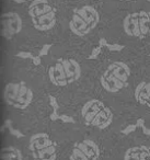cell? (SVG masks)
<instances>
[{
    "label": "cell",
    "instance_id": "12",
    "mask_svg": "<svg viewBox=\"0 0 150 160\" xmlns=\"http://www.w3.org/2000/svg\"><path fill=\"white\" fill-rule=\"evenodd\" d=\"M32 99H33V92H32V90L30 88H28L24 82H21L20 92H19L18 100H17L14 108H17V109H25L32 102Z\"/></svg>",
    "mask_w": 150,
    "mask_h": 160
},
{
    "label": "cell",
    "instance_id": "29",
    "mask_svg": "<svg viewBox=\"0 0 150 160\" xmlns=\"http://www.w3.org/2000/svg\"><path fill=\"white\" fill-rule=\"evenodd\" d=\"M49 103H51L52 108H53L54 110H56V111H57V110H58V108H59V104H58V102H57V99H56L55 97H52V96H49Z\"/></svg>",
    "mask_w": 150,
    "mask_h": 160
},
{
    "label": "cell",
    "instance_id": "23",
    "mask_svg": "<svg viewBox=\"0 0 150 160\" xmlns=\"http://www.w3.org/2000/svg\"><path fill=\"white\" fill-rule=\"evenodd\" d=\"M108 47L111 52H121L124 49L123 45H119V44H108Z\"/></svg>",
    "mask_w": 150,
    "mask_h": 160
},
{
    "label": "cell",
    "instance_id": "9",
    "mask_svg": "<svg viewBox=\"0 0 150 160\" xmlns=\"http://www.w3.org/2000/svg\"><path fill=\"white\" fill-rule=\"evenodd\" d=\"M108 70L111 71L115 77L121 79L123 82H127L128 78L130 76V69L125 62H114L111 65H108Z\"/></svg>",
    "mask_w": 150,
    "mask_h": 160
},
{
    "label": "cell",
    "instance_id": "13",
    "mask_svg": "<svg viewBox=\"0 0 150 160\" xmlns=\"http://www.w3.org/2000/svg\"><path fill=\"white\" fill-rule=\"evenodd\" d=\"M21 88V82L17 83H8L5 88V92H3V97H5V100L8 104L14 107L17 103L19 97V92H20Z\"/></svg>",
    "mask_w": 150,
    "mask_h": 160
},
{
    "label": "cell",
    "instance_id": "20",
    "mask_svg": "<svg viewBox=\"0 0 150 160\" xmlns=\"http://www.w3.org/2000/svg\"><path fill=\"white\" fill-rule=\"evenodd\" d=\"M101 85H102V87L104 88L105 91L111 92V93H114V92L119 91V90H117L116 88L114 87V85H113L111 81H108V79H105L103 76H101Z\"/></svg>",
    "mask_w": 150,
    "mask_h": 160
},
{
    "label": "cell",
    "instance_id": "24",
    "mask_svg": "<svg viewBox=\"0 0 150 160\" xmlns=\"http://www.w3.org/2000/svg\"><path fill=\"white\" fill-rule=\"evenodd\" d=\"M101 49H102V47L100 46V45L98 47H95V48H93L91 55L89 56V59H95V58H98V56H99L100 53H101Z\"/></svg>",
    "mask_w": 150,
    "mask_h": 160
},
{
    "label": "cell",
    "instance_id": "15",
    "mask_svg": "<svg viewBox=\"0 0 150 160\" xmlns=\"http://www.w3.org/2000/svg\"><path fill=\"white\" fill-rule=\"evenodd\" d=\"M2 160H22V156L14 147H6L2 149Z\"/></svg>",
    "mask_w": 150,
    "mask_h": 160
},
{
    "label": "cell",
    "instance_id": "8",
    "mask_svg": "<svg viewBox=\"0 0 150 160\" xmlns=\"http://www.w3.org/2000/svg\"><path fill=\"white\" fill-rule=\"evenodd\" d=\"M113 121V113L108 108L104 107L101 111L99 112L95 118L93 120V122L91 123V126L98 127L100 129H104L106 127H108L111 125Z\"/></svg>",
    "mask_w": 150,
    "mask_h": 160
},
{
    "label": "cell",
    "instance_id": "19",
    "mask_svg": "<svg viewBox=\"0 0 150 160\" xmlns=\"http://www.w3.org/2000/svg\"><path fill=\"white\" fill-rule=\"evenodd\" d=\"M69 160H90V159L87 157V155L82 150H80L77 147H73L72 153H71Z\"/></svg>",
    "mask_w": 150,
    "mask_h": 160
},
{
    "label": "cell",
    "instance_id": "5",
    "mask_svg": "<svg viewBox=\"0 0 150 160\" xmlns=\"http://www.w3.org/2000/svg\"><path fill=\"white\" fill-rule=\"evenodd\" d=\"M104 107H105L104 103L100 100H97V99L88 101V102L83 105L82 111H81V114H82V116H83L86 124L91 125V123L93 122L95 116L99 114V112L101 111Z\"/></svg>",
    "mask_w": 150,
    "mask_h": 160
},
{
    "label": "cell",
    "instance_id": "11",
    "mask_svg": "<svg viewBox=\"0 0 150 160\" xmlns=\"http://www.w3.org/2000/svg\"><path fill=\"white\" fill-rule=\"evenodd\" d=\"M52 145H54V142L48 138V135L44 133L35 134L30 139V149L32 151L42 150V149L52 146Z\"/></svg>",
    "mask_w": 150,
    "mask_h": 160
},
{
    "label": "cell",
    "instance_id": "16",
    "mask_svg": "<svg viewBox=\"0 0 150 160\" xmlns=\"http://www.w3.org/2000/svg\"><path fill=\"white\" fill-rule=\"evenodd\" d=\"M102 76H103V77L105 78V79H108V81H111V82H112L113 85H114V87L116 88L117 90L123 89V88L126 86V82H123V81H122L121 79H118L117 77H115V76L113 75V73L111 72V71H108V69H106V70L104 71L103 75H102Z\"/></svg>",
    "mask_w": 150,
    "mask_h": 160
},
{
    "label": "cell",
    "instance_id": "18",
    "mask_svg": "<svg viewBox=\"0 0 150 160\" xmlns=\"http://www.w3.org/2000/svg\"><path fill=\"white\" fill-rule=\"evenodd\" d=\"M32 152H33L34 160H56L57 158V155H49L43 150H36Z\"/></svg>",
    "mask_w": 150,
    "mask_h": 160
},
{
    "label": "cell",
    "instance_id": "33",
    "mask_svg": "<svg viewBox=\"0 0 150 160\" xmlns=\"http://www.w3.org/2000/svg\"><path fill=\"white\" fill-rule=\"evenodd\" d=\"M136 125L142 128V127L145 126V121H143L142 118H138V120H137V122H136Z\"/></svg>",
    "mask_w": 150,
    "mask_h": 160
},
{
    "label": "cell",
    "instance_id": "26",
    "mask_svg": "<svg viewBox=\"0 0 150 160\" xmlns=\"http://www.w3.org/2000/svg\"><path fill=\"white\" fill-rule=\"evenodd\" d=\"M51 47H52L51 44H45L44 46L42 47V49L40 51V55H38V56H41V57H42V56H46L47 54H48Z\"/></svg>",
    "mask_w": 150,
    "mask_h": 160
},
{
    "label": "cell",
    "instance_id": "32",
    "mask_svg": "<svg viewBox=\"0 0 150 160\" xmlns=\"http://www.w3.org/2000/svg\"><path fill=\"white\" fill-rule=\"evenodd\" d=\"M108 41L105 40V38H100V41H99V45L101 47H106L108 46Z\"/></svg>",
    "mask_w": 150,
    "mask_h": 160
},
{
    "label": "cell",
    "instance_id": "30",
    "mask_svg": "<svg viewBox=\"0 0 150 160\" xmlns=\"http://www.w3.org/2000/svg\"><path fill=\"white\" fill-rule=\"evenodd\" d=\"M59 114L57 113V111L56 110H54L53 112H52V114H51V120L52 121H57V120H59Z\"/></svg>",
    "mask_w": 150,
    "mask_h": 160
},
{
    "label": "cell",
    "instance_id": "7",
    "mask_svg": "<svg viewBox=\"0 0 150 160\" xmlns=\"http://www.w3.org/2000/svg\"><path fill=\"white\" fill-rule=\"evenodd\" d=\"M58 62H62L64 66L67 78H68V83H71L79 79L81 75V68L75 59H58Z\"/></svg>",
    "mask_w": 150,
    "mask_h": 160
},
{
    "label": "cell",
    "instance_id": "1",
    "mask_svg": "<svg viewBox=\"0 0 150 160\" xmlns=\"http://www.w3.org/2000/svg\"><path fill=\"white\" fill-rule=\"evenodd\" d=\"M100 21V14L92 6H82L75 10L71 20L69 21V29L75 35L84 36L89 34Z\"/></svg>",
    "mask_w": 150,
    "mask_h": 160
},
{
    "label": "cell",
    "instance_id": "31",
    "mask_svg": "<svg viewBox=\"0 0 150 160\" xmlns=\"http://www.w3.org/2000/svg\"><path fill=\"white\" fill-rule=\"evenodd\" d=\"M32 62H33V64L35 65V66L41 65V56H34V57L32 58Z\"/></svg>",
    "mask_w": 150,
    "mask_h": 160
},
{
    "label": "cell",
    "instance_id": "28",
    "mask_svg": "<svg viewBox=\"0 0 150 160\" xmlns=\"http://www.w3.org/2000/svg\"><path fill=\"white\" fill-rule=\"evenodd\" d=\"M59 120H62L64 123H75V118H71V116L65 115V114H60Z\"/></svg>",
    "mask_w": 150,
    "mask_h": 160
},
{
    "label": "cell",
    "instance_id": "6",
    "mask_svg": "<svg viewBox=\"0 0 150 160\" xmlns=\"http://www.w3.org/2000/svg\"><path fill=\"white\" fill-rule=\"evenodd\" d=\"M48 76L53 85L58 86V87H65L68 85V78H67L66 71L60 62H57L56 65L49 67Z\"/></svg>",
    "mask_w": 150,
    "mask_h": 160
},
{
    "label": "cell",
    "instance_id": "2",
    "mask_svg": "<svg viewBox=\"0 0 150 160\" xmlns=\"http://www.w3.org/2000/svg\"><path fill=\"white\" fill-rule=\"evenodd\" d=\"M29 16L38 31H49L56 24V11L48 0H33L29 6Z\"/></svg>",
    "mask_w": 150,
    "mask_h": 160
},
{
    "label": "cell",
    "instance_id": "17",
    "mask_svg": "<svg viewBox=\"0 0 150 160\" xmlns=\"http://www.w3.org/2000/svg\"><path fill=\"white\" fill-rule=\"evenodd\" d=\"M124 160H140V147H132L128 149Z\"/></svg>",
    "mask_w": 150,
    "mask_h": 160
},
{
    "label": "cell",
    "instance_id": "37",
    "mask_svg": "<svg viewBox=\"0 0 150 160\" xmlns=\"http://www.w3.org/2000/svg\"><path fill=\"white\" fill-rule=\"evenodd\" d=\"M147 1H149V2H150V0H147Z\"/></svg>",
    "mask_w": 150,
    "mask_h": 160
},
{
    "label": "cell",
    "instance_id": "14",
    "mask_svg": "<svg viewBox=\"0 0 150 160\" xmlns=\"http://www.w3.org/2000/svg\"><path fill=\"white\" fill-rule=\"evenodd\" d=\"M135 98L140 104L147 105L150 100V82H140L135 90Z\"/></svg>",
    "mask_w": 150,
    "mask_h": 160
},
{
    "label": "cell",
    "instance_id": "10",
    "mask_svg": "<svg viewBox=\"0 0 150 160\" xmlns=\"http://www.w3.org/2000/svg\"><path fill=\"white\" fill-rule=\"evenodd\" d=\"M75 147H77L80 150L83 151L90 160H97L100 156V148L93 140H83V142H79V144H76Z\"/></svg>",
    "mask_w": 150,
    "mask_h": 160
},
{
    "label": "cell",
    "instance_id": "27",
    "mask_svg": "<svg viewBox=\"0 0 150 160\" xmlns=\"http://www.w3.org/2000/svg\"><path fill=\"white\" fill-rule=\"evenodd\" d=\"M9 129H10V133H11V135H13L14 137H17V138H22V137H24V135H23V134L21 133L20 131H18V129H14L12 126H10Z\"/></svg>",
    "mask_w": 150,
    "mask_h": 160
},
{
    "label": "cell",
    "instance_id": "35",
    "mask_svg": "<svg viewBox=\"0 0 150 160\" xmlns=\"http://www.w3.org/2000/svg\"><path fill=\"white\" fill-rule=\"evenodd\" d=\"M13 1H16V2H18V3H24L25 2V0H13Z\"/></svg>",
    "mask_w": 150,
    "mask_h": 160
},
{
    "label": "cell",
    "instance_id": "34",
    "mask_svg": "<svg viewBox=\"0 0 150 160\" xmlns=\"http://www.w3.org/2000/svg\"><path fill=\"white\" fill-rule=\"evenodd\" d=\"M142 132H143V134H145V135L150 136V128H147L146 126H143L142 127Z\"/></svg>",
    "mask_w": 150,
    "mask_h": 160
},
{
    "label": "cell",
    "instance_id": "36",
    "mask_svg": "<svg viewBox=\"0 0 150 160\" xmlns=\"http://www.w3.org/2000/svg\"><path fill=\"white\" fill-rule=\"evenodd\" d=\"M147 105H148V107L150 108V100H149V102H148V104H147Z\"/></svg>",
    "mask_w": 150,
    "mask_h": 160
},
{
    "label": "cell",
    "instance_id": "21",
    "mask_svg": "<svg viewBox=\"0 0 150 160\" xmlns=\"http://www.w3.org/2000/svg\"><path fill=\"white\" fill-rule=\"evenodd\" d=\"M140 159L150 160V147L140 146Z\"/></svg>",
    "mask_w": 150,
    "mask_h": 160
},
{
    "label": "cell",
    "instance_id": "4",
    "mask_svg": "<svg viewBox=\"0 0 150 160\" xmlns=\"http://www.w3.org/2000/svg\"><path fill=\"white\" fill-rule=\"evenodd\" d=\"M123 28L125 33L132 38H143L141 35V27H140V17L139 11L134 13L127 14L123 21Z\"/></svg>",
    "mask_w": 150,
    "mask_h": 160
},
{
    "label": "cell",
    "instance_id": "3",
    "mask_svg": "<svg viewBox=\"0 0 150 160\" xmlns=\"http://www.w3.org/2000/svg\"><path fill=\"white\" fill-rule=\"evenodd\" d=\"M1 24H2L1 33L7 40H11L12 36L18 34L22 30V20L16 12H8L2 14Z\"/></svg>",
    "mask_w": 150,
    "mask_h": 160
},
{
    "label": "cell",
    "instance_id": "22",
    "mask_svg": "<svg viewBox=\"0 0 150 160\" xmlns=\"http://www.w3.org/2000/svg\"><path fill=\"white\" fill-rule=\"evenodd\" d=\"M136 128H137L136 124L128 125V126H126L124 129H122V134H124V135H129L130 133H134V132L136 131Z\"/></svg>",
    "mask_w": 150,
    "mask_h": 160
},
{
    "label": "cell",
    "instance_id": "25",
    "mask_svg": "<svg viewBox=\"0 0 150 160\" xmlns=\"http://www.w3.org/2000/svg\"><path fill=\"white\" fill-rule=\"evenodd\" d=\"M17 56L20 58H24V59H28V58H30V59H32V58L34 57L33 55H32L30 52H19L18 54H17Z\"/></svg>",
    "mask_w": 150,
    "mask_h": 160
}]
</instances>
